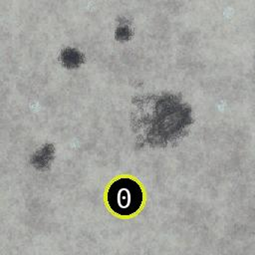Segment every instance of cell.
Segmentation results:
<instances>
[{
  "label": "cell",
  "mask_w": 255,
  "mask_h": 255,
  "mask_svg": "<svg viewBox=\"0 0 255 255\" xmlns=\"http://www.w3.org/2000/svg\"><path fill=\"white\" fill-rule=\"evenodd\" d=\"M143 202V192L137 181L121 177L112 182L107 192L110 209L121 216H130L137 212Z\"/></svg>",
  "instance_id": "6da1fadb"
}]
</instances>
